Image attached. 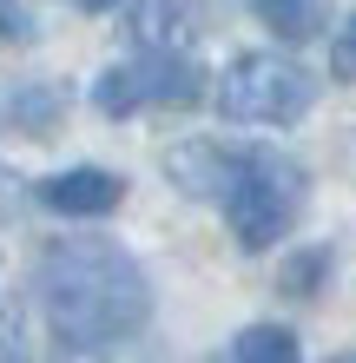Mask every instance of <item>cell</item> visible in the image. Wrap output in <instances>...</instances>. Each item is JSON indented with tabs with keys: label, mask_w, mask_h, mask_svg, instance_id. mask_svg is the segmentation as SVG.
<instances>
[{
	"label": "cell",
	"mask_w": 356,
	"mask_h": 363,
	"mask_svg": "<svg viewBox=\"0 0 356 363\" xmlns=\"http://www.w3.org/2000/svg\"><path fill=\"white\" fill-rule=\"evenodd\" d=\"M33 297L53 337L73 350H113L152 317V284L139 258L113 238H53L33 264Z\"/></svg>",
	"instance_id": "1"
},
{
	"label": "cell",
	"mask_w": 356,
	"mask_h": 363,
	"mask_svg": "<svg viewBox=\"0 0 356 363\" xmlns=\"http://www.w3.org/2000/svg\"><path fill=\"white\" fill-rule=\"evenodd\" d=\"M304 199H310L304 165H297V159H284V152H264V145H251V152H238V179H231V191H224L231 238H238L244 251H270L290 225H297Z\"/></svg>",
	"instance_id": "2"
},
{
	"label": "cell",
	"mask_w": 356,
	"mask_h": 363,
	"mask_svg": "<svg viewBox=\"0 0 356 363\" xmlns=\"http://www.w3.org/2000/svg\"><path fill=\"white\" fill-rule=\"evenodd\" d=\"M310 73L284 53H238L218 79V113L238 125H297L310 113Z\"/></svg>",
	"instance_id": "3"
},
{
	"label": "cell",
	"mask_w": 356,
	"mask_h": 363,
	"mask_svg": "<svg viewBox=\"0 0 356 363\" xmlns=\"http://www.w3.org/2000/svg\"><path fill=\"white\" fill-rule=\"evenodd\" d=\"M192 99H198V73L185 53H145L93 79V106L106 119H132L145 106H192Z\"/></svg>",
	"instance_id": "4"
},
{
	"label": "cell",
	"mask_w": 356,
	"mask_h": 363,
	"mask_svg": "<svg viewBox=\"0 0 356 363\" xmlns=\"http://www.w3.org/2000/svg\"><path fill=\"white\" fill-rule=\"evenodd\" d=\"M205 33V0H132L125 7V40L139 53H192Z\"/></svg>",
	"instance_id": "5"
},
{
	"label": "cell",
	"mask_w": 356,
	"mask_h": 363,
	"mask_svg": "<svg viewBox=\"0 0 356 363\" xmlns=\"http://www.w3.org/2000/svg\"><path fill=\"white\" fill-rule=\"evenodd\" d=\"M165 179H172L185 199H212V205H224V191H231V179H238V145L178 139V145H165Z\"/></svg>",
	"instance_id": "6"
},
{
	"label": "cell",
	"mask_w": 356,
	"mask_h": 363,
	"mask_svg": "<svg viewBox=\"0 0 356 363\" xmlns=\"http://www.w3.org/2000/svg\"><path fill=\"white\" fill-rule=\"evenodd\" d=\"M119 199H125V179L99 172V165H73V172L40 185V205L59 211V218H99V211H113Z\"/></svg>",
	"instance_id": "7"
},
{
	"label": "cell",
	"mask_w": 356,
	"mask_h": 363,
	"mask_svg": "<svg viewBox=\"0 0 356 363\" xmlns=\"http://www.w3.org/2000/svg\"><path fill=\"white\" fill-rule=\"evenodd\" d=\"M59 113H67V93H59V86H13L7 93V119L27 139H53L59 133Z\"/></svg>",
	"instance_id": "8"
},
{
	"label": "cell",
	"mask_w": 356,
	"mask_h": 363,
	"mask_svg": "<svg viewBox=\"0 0 356 363\" xmlns=\"http://www.w3.org/2000/svg\"><path fill=\"white\" fill-rule=\"evenodd\" d=\"M251 13H258L277 40H310V33H323V0H251Z\"/></svg>",
	"instance_id": "9"
},
{
	"label": "cell",
	"mask_w": 356,
	"mask_h": 363,
	"mask_svg": "<svg viewBox=\"0 0 356 363\" xmlns=\"http://www.w3.org/2000/svg\"><path fill=\"white\" fill-rule=\"evenodd\" d=\"M231 363H304V357H297V337L284 324H251V330H238Z\"/></svg>",
	"instance_id": "10"
},
{
	"label": "cell",
	"mask_w": 356,
	"mask_h": 363,
	"mask_svg": "<svg viewBox=\"0 0 356 363\" xmlns=\"http://www.w3.org/2000/svg\"><path fill=\"white\" fill-rule=\"evenodd\" d=\"M323 271H330V251H323V245H310V251H297V258L277 271V291H284V297H317Z\"/></svg>",
	"instance_id": "11"
},
{
	"label": "cell",
	"mask_w": 356,
	"mask_h": 363,
	"mask_svg": "<svg viewBox=\"0 0 356 363\" xmlns=\"http://www.w3.org/2000/svg\"><path fill=\"white\" fill-rule=\"evenodd\" d=\"M0 363H33L27 317H20V304H13V297H0Z\"/></svg>",
	"instance_id": "12"
},
{
	"label": "cell",
	"mask_w": 356,
	"mask_h": 363,
	"mask_svg": "<svg viewBox=\"0 0 356 363\" xmlns=\"http://www.w3.org/2000/svg\"><path fill=\"white\" fill-rule=\"evenodd\" d=\"M330 73H337V79H356V13L343 20L337 47H330Z\"/></svg>",
	"instance_id": "13"
},
{
	"label": "cell",
	"mask_w": 356,
	"mask_h": 363,
	"mask_svg": "<svg viewBox=\"0 0 356 363\" xmlns=\"http://www.w3.org/2000/svg\"><path fill=\"white\" fill-rule=\"evenodd\" d=\"M27 13H20V0H0V40H27Z\"/></svg>",
	"instance_id": "14"
},
{
	"label": "cell",
	"mask_w": 356,
	"mask_h": 363,
	"mask_svg": "<svg viewBox=\"0 0 356 363\" xmlns=\"http://www.w3.org/2000/svg\"><path fill=\"white\" fill-rule=\"evenodd\" d=\"M79 7H86V13H99V7H119V0H79Z\"/></svg>",
	"instance_id": "15"
},
{
	"label": "cell",
	"mask_w": 356,
	"mask_h": 363,
	"mask_svg": "<svg viewBox=\"0 0 356 363\" xmlns=\"http://www.w3.org/2000/svg\"><path fill=\"white\" fill-rule=\"evenodd\" d=\"M330 363H356V350H350V357H330Z\"/></svg>",
	"instance_id": "16"
}]
</instances>
